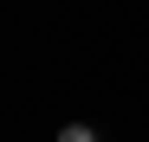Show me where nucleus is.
Here are the masks:
<instances>
[{
    "mask_svg": "<svg viewBox=\"0 0 149 142\" xmlns=\"http://www.w3.org/2000/svg\"><path fill=\"white\" fill-rule=\"evenodd\" d=\"M58 142H97V136H91L84 123H71V129H58Z\"/></svg>",
    "mask_w": 149,
    "mask_h": 142,
    "instance_id": "1",
    "label": "nucleus"
}]
</instances>
